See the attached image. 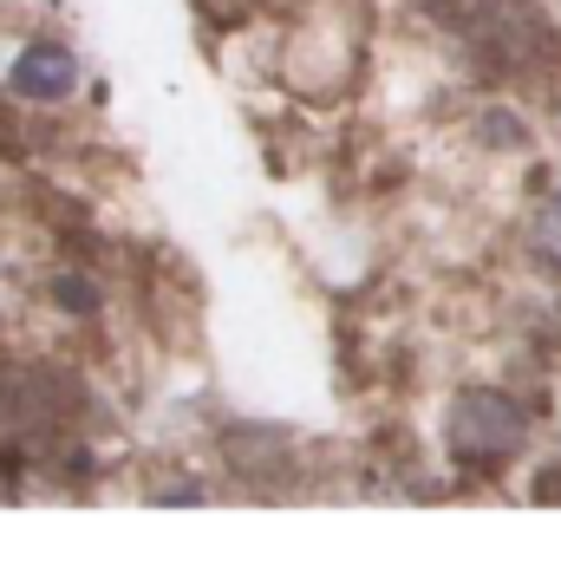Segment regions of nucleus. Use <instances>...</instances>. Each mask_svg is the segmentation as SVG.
Masks as SVG:
<instances>
[{
	"label": "nucleus",
	"mask_w": 561,
	"mask_h": 568,
	"mask_svg": "<svg viewBox=\"0 0 561 568\" xmlns=\"http://www.w3.org/2000/svg\"><path fill=\"white\" fill-rule=\"evenodd\" d=\"M7 85H13L20 99H33V105H59V99H72V85H79V59L65 53V47H53V40H33V47H20Z\"/></svg>",
	"instance_id": "1"
}]
</instances>
